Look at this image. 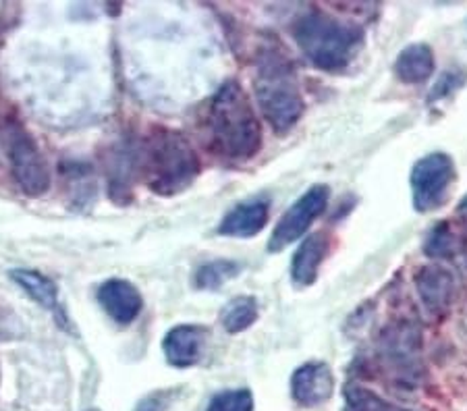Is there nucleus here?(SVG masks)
Here are the masks:
<instances>
[{"instance_id": "1", "label": "nucleus", "mask_w": 467, "mask_h": 411, "mask_svg": "<svg viewBox=\"0 0 467 411\" xmlns=\"http://www.w3.org/2000/svg\"><path fill=\"white\" fill-rule=\"evenodd\" d=\"M206 148L218 159L244 162L262 148V125L250 96L237 81H227L208 100L200 118Z\"/></svg>"}, {"instance_id": "2", "label": "nucleus", "mask_w": 467, "mask_h": 411, "mask_svg": "<svg viewBox=\"0 0 467 411\" xmlns=\"http://www.w3.org/2000/svg\"><path fill=\"white\" fill-rule=\"evenodd\" d=\"M138 167L150 191L171 198L190 190L202 173L200 156L183 133L154 127L138 148Z\"/></svg>"}, {"instance_id": "3", "label": "nucleus", "mask_w": 467, "mask_h": 411, "mask_svg": "<svg viewBox=\"0 0 467 411\" xmlns=\"http://www.w3.org/2000/svg\"><path fill=\"white\" fill-rule=\"evenodd\" d=\"M255 98L262 115L276 133H287L297 125L304 112L299 79L287 57L278 44H264L255 58Z\"/></svg>"}, {"instance_id": "4", "label": "nucleus", "mask_w": 467, "mask_h": 411, "mask_svg": "<svg viewBox=\"0 0 467 411\" xmlns=\"http://www.w3.org/2000/svg\"><path fill=\"white\" fill-rule=\"evenodd\" d=\"M296 40L314 67L335 73L348 67L361 44V29L324 11H310L293 27Z\"/></svg>"}, {"instance_id": "5", "label": "nucleus", "mask_w": 467, "mask_h": 411, "mask_svg": "<svg viewBox=\"0 0 467 411\" xmlns=\"http://www.w3.org/2000/svg\"><path fill=\"white\" fill-rule=\"evenodd\" d=\"M6 159L19 190L29 198H40L50 190V169L40 146L24 125L9 121L5 127Z\"/></svg>"}, {"instance_id": "6", "label": "nucleus", "mask_w": 467, "mask_h": 411, "mask_svg": "<svg viewBox=\"0 0 467 411\" xmlns=\"http://www.w3.org/2000/svg\"><path fill=\"white\" fill-rule=\"evenodd\" d=\"M328 198V185L310 187V190H307L304 196L283 214V219L276 222L273 235L268 239V252H283L285 248H289L291 243H296L297 239L304 237L307 233V229L314 224V221L327 211Z\"/></svg>"}, {"instance_id": "7", "label": "nucleus", "mask_w": 467, "mask_h": 411, "mask_svg": "<svg viewBox=\"0 0 467 411\" xmlns=\"http://www.w3.org/2000/svg\"><path fill=\"white\" fill-rule=\"evenodd\" d=\"M453 179V160L447 154L434 152L416 162L411 170L413 206L420 212H428L442 201Z\"/></svg>"}, {"instance_id": "8", "label": "nucleus", "mask_w": 467, "mask_h": 411, "mask_svg": "<svg viewBox=\"0 0 467 411\" xmlns=\"http://www.w3.org/2000/svg\"><path fill=\"white\" fill-rule=\"evenodd\" d=\"M420 331L410 323H395L380 336V354L399 376L410 378L418 370Z\"/></svg>"}, {"instance_id": "9", "label": "nucleus", "mask_w": 467, "mask_h": 411, "mask_svg": "<svg viewBox=\"0 0 467 411\" xmlns=\"http://www.w3.org/2000/svg\"><path fill=\"white\" fill-rule=\"evenodd\" d=\"M96 295L109 318L120 326L131 324L144 310V297H141L140 289L125 279L104 281L98 287Z\"/></svg>"}, {"instance_id": "10", "label": "nucleus", "mask_w": 467, "mask_h": 411, "mask_svg": "<svg viewBox=\"0 0 467 411\" xmlns=\"http://www.w3.org/2000/svg\"><path fill=\"white\" fill-rule=\"evenodd\" d=\"M335 393V376L327 364L310 362L299 365L291 376V395L299 406L316 407L327 403Z\"/></svg>"}, {"instance_id": "11", "label": "nucleus", "mask_w": 467, "mask_h": 411, "mask_svg": "<svg viewBox=\"0 0 467 411\" xmlns=\"http://www.w3.org/2000/svg\"><path fill=\"white\" fill-rule=\"evenodd\" d=\"M208 331L198 324H179L171 328L162 341V351L172 368H192L204 355Z\"/></svg>"}, {"instance_id": "12", "label": "nucleus", "mask_w": 467, "mask_h": 411, "mask_svg": "<svg viewBox=\"0 0 467 411\" xmlns=\"http://www.w3.org/2000/svg\"><path fill=\"white\" fill-rule=\"evenodd\" d=\"M416 289L428 312L441 313L449 308L455 293L453 274L442 266H424L416 274Z\"/></svg>"}, {"instance_id": "13", "label": "nucleus", "mask_w": 467, "mask_h": 411, "mask_svg": "<svg viewBox=\"0 0 467 411\" xmlns=\"http://www.w3.org/2000/svg\"><path fill=\"white\" fill-rule=\"evenodd\" d=\"M330 239L327 233H312L301 241L291 260V279L299 287H310L318 276L324 258L328 256Z\"/></svg>"}, {"instance_id": "14", "label": "nucleus", "mask_w": 467, "mask_h": 411, "mask_svg": "<svg viewBox=\"0 0 467 411\" xmlns=\"http://www.w3.org/2000/svg\"><path fill=\"white\" fill-rule=\"evenodd\" d=\"M270 208L266 201H244L224 214L223 222L218 224V235L223 237H255L266 227Z\"/></svg>"}, {"instance_id": "15", "label": "nucleus", "mask_w": 467, "mask_h": 411, "mask_svg": "<svg viewBox=\"0 0 467 411\" xmlns=\"http://www.w3.org/2000/svg\"><path fill=\"white\" fill-rule=\"evenodd\" d=\"M11 279L17 283V285L24 289L36 303H40L42 308H47L52 313H57L58 320L65 318L63 310H60V305H58L57 283L48 279L47 274H42L37 271H27V268H17V271H11Z\"/></svg>"}, {"instance_id": "16", "label": "nucleus", "mask_w": 467, "mask_h": 411, "mask_svg": "<svg viewBox=\"0 0 467 411\" xmlns=\"http://www.w3.org/2000/svg\"><path fill=\"white\" fill-rule=\"evenodd\" d=\"M397 77L405 84H424L434 73V55L426 44H411L403 48L395 63Z\"/></svg>"}, {"instance_id": "17", "label": "nucleus", "mask_w": 467, "mask_h": 411, "mask_svg": "<svg viewBox=\"0 0 467 411\" xmlns=\"http://www.w3.org/2000/svg\"><path fill=\"white\" fill-rule=\"evenodd\" d=\"M255 320H258V303H255L254 297L247 295L231 299L221 312V323L224 331L231 334L247 331Z\"/></svg>"}, {"instance_id": "18", "label": "nucleus", "mask_w": 467, "mask_h": 411, "mask_svg": "<svg viewBox=\"0 0 467 411\" xmlns=\"http://www.w3.org/2000/svg\"><path fill=\"white\" fill-rule=\"evenodd\" d=\"M239 274V264L231 260H213L202 264L193 276V285L202 291H216L224 283L235 279Z\"/></svg>"}, {"instance_id": "19", "label": "nucleus", "mask_w": 467, "mask_h": 411, "mask_svg": "<svg viewBox=\"0 0 467 411\" xmlns=\"http://www.w3.org/2000/svg\"><path fill=\"white\" fill-rule=\"evenodd\" d=\"M206 411H254V395L247 388L224 391L210 401Z\"/></svg>"}, {"instance_id": "20", "label": "nucleus", "mask_w": 467, "mask_h": 411, "mask_svg": "<svg viewBox=\"0 0 467 411\" xmlns=\"http://www.w3.org/2000/svg\"><path fill=\"white\" fill-rule=\"evenodd\" d=\"M395 407L382 401L368 388L351 386L348 388V411H393Z\"/></svg>"}, {"instance_id": "21", "label": "nucleus", "mask_w": 467, "mask_h": 411, "mask_svg": "<svg viewBox=\"0 0 467 411\" xmlns=\"http://www.w3.org/2000/svg\"><path fill=\"white\" fill-rule=\"evenodd\" d=\"M455 250V237L451 233V227L447 222H441L439 227L432 231V235L426 241V253L432 258H447Z\"/></svg>"}, {"instance_id": "22", "label": "nucleus", "mask_w": 467, "mask_h": 411, "mask_svg": "<svg viewBox=\"0 0 467 411\" xmlns=\"http://www.w3.org/2000/svg\"><path fill=\"white\" fill-rule=\"evenodd\" d=\"M393 411H405V409H399V407H395V409H393Z\"/></svg>"}, {"instance_id": "23", "label": "nucleus", "mask_w": 467, "mask_h": 411, "mask_svg": "<svg viewBox=\"0 0 467 411\" xmlns=\"http://www.w3.org/2000/svg\"><path fill=\"white\" fill-rule=\"evenodd\" d=\"M89 411H96V409H89Z\"/></svg>"}]
</instances>
